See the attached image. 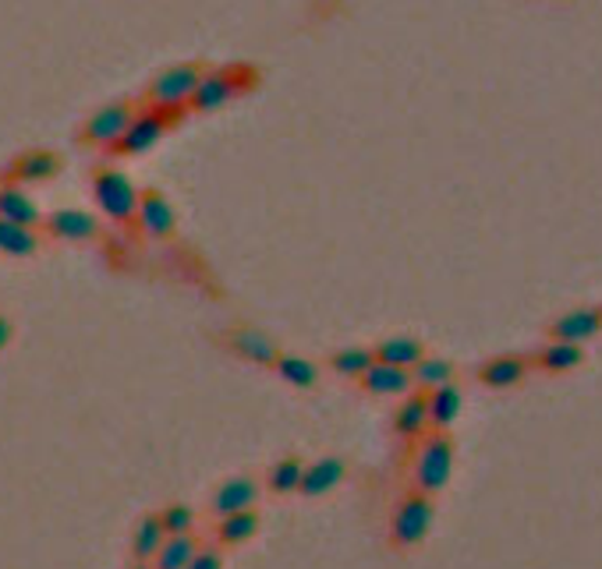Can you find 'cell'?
<instances>
[{"label": "cell", "mask_w": 602, "mask_h": 569, "mask_svg": "<svg viewBox=\"0 0 602 569\" xmlns=\"http://www.w3.org/2000/svg\"><path fill=\"white\" fill-rule=\"evenodd\" d=\"M528 372H531V358L525 354H492L489 361L478 364V383L486 389L503 392L525 383Z\"/></svg>", "instance_id": "14"}, {"label": "cell", "mask_w": 602, "mask_h": 569, "mask_svg": "<svg viewBox=\"0 0 602 569\" xmlns=\"http://www.w3.org/2000/svg\"><path fill=\"white\" fill-rule=\"evenodd\" d=\"M0 251L11 259H33L39 251V234L36 227H22L11 220H0Z\"/></svg>", "instance_id": "27"}, {"label": "cell", "mask_w": 602, "mask_h": 569, "mask_svg": "<svg viewBox=\"0 0 602 569\" xmlns=\"http://www.w3.org/2000/svg\"><path fill=\"white\" fill-rule=\"evenodd\" d=\"M280 383H287L291 389H302V392H309L319 386V378H323V372H319V364L309 361V358H302V354H284L280 350V358L273 361V368Z\"/></svg>", "instance_id": "22"}, {"label": "cell", "mask_w": 602, "mask_h": 569, "mask_svg": "<svg viewBox=\"0 0 602 569\" xmlns=\"http://www.w3.org/2000/svg\"><path fill=\"white\" fill-rule=\"evenodd\" d=\"M131 114H136V106L125 103V100L106 103V106H100V111L86 120V128H82V134H78V139L89 142V145H100V148H117L120 134H125L128 120H131Z\"/></svg>", "instance_id": "9"}, {"label": "cell", "mask_w": 602, "mask_h": 569, "mask_svg": "<svg viewBox=\"0 0 602 569\" xmlns=\"http://www.w3.org/2000/svg\"><path fill=\"white\" fill-rule=\"evenodd\" d=\"M581 361H585L581 344H567V340H550L539 354H535V364H539L546 375H567L578 368Z\"/></svg>", "instance_id": "24"}, {"label": "cell", "mask_w": 602, "mask_h": 569, "mask_svg": "<svg viewBox=\"0 0 602 569\" xmlns=\"http://www.w3.org/2000/svg\"><path fill=\"white\" fill-rule=\"evenodd\" d=\"M372 354H376V361L383 364H397V368H414L422 358H425V344L419 340V336H386V340H380L376 347H372Z\"/></svg>", "instance_id": "21"}, {"label": "cell", "mask_w": 602, "mask_h": 569, "mask_svg": "<svg viewBox=\"0 0 602 569\" xmlns=\"http://www.w3.org/2000/svg\"><path fill=\"white\" fill-rule=\"evenodd\" d=\"M47 234L72 244H89L100 237V220L86 209H57L47 216Z\"/></svg>", "instance_id": "16"}, {"label": "cell", "mask_w": 602, "mask_h": 569, "mask_svg": "<svg viewBox=\"0 0 602 569\" xmlns=\"http://www.w3.org/2000/svg\"><path fill=\"white\" fill-rule=\"evenodd\" d=\"M302 474H305V456H298V453L280 456L277 464H270V470H266V478H262V492H270V495H277V499H284V495H298Z\"/></svg>", "instance_id": "19"}, {"label": "cell", "mask_w": 602, "mask_h": 569, "mask_svg": "<svg viewBox=\"0 0 602 569\" xmlns=\"http://www.w3.org/2000/svg\"><path fill=\"white\" fill-rule=\"evenodd\" d=\"M262 527V517L259 509H241V513H231V517H220L217 523H213V541L209 545H217L223 552L231 548H245L252 538L259 534Z\"/></svg>", "instance_id": "17"}, {"label": "cell", "mask_w": 602, "mask_h": 569, "mask_svg": "<svg viewBox=\"0 0 602 569\" xmlns=\"http://www.w3.org/2000/svg\"><path fill=\"white\" fill-rule=\"evenodd\" d=\"M394 436L405 442V445H414L422 436H430V406H425V392L422 389H411L405 392V400L397 403L394 411Z\"/></svg>", "instance_id": "13"}, {"label": "cell", "mask_w": 602, "mask_h": 569, "mask_svg": "<svg viewBox=\"0 0 602 569\" xmlns=\"http://www.w3.org/2000/svg\"><path fill=\"white\" fill-rule=\"evenodd\" d=\"M189 569H227V552L206 541V545L195 552V559L189 562Z\"/></svg>", "instance_id": "31"}, {"label": "cell", "mask_w": 602, "mask_h": 569, "mask_svg": "<svg viewBox=\"0 0 602 569\" xmlns=\"http://www.w3.org/2000/svg\"><path fill=\"white\" fill-rule=\"evenodd\" d=\"M174 120V111H159V106H142V111L131 114L125 134H120L117 148L125 156H136V153H145V148H153L159 139L167 134Z\"/></svg>", "instance_id": "8"}, {"label": "cell", "mask_w": 602, "mask_h": 569, "mask_svg": "<svg viewBox=\"0 0 602 569\" xmlns=\"http://www.w3.org/2000/svg\"><path fill=\"white\" fill-rule=\"evenodd\" d=\"M433 520H436V499L408 488L390 509V531H386V541H390L394 552L419 548L422 541L430 538Z\"/></svg>", "instance_id": "2"}, {"label": "cell", "mask_w": 602, "mask_h": 569, "mask_svg": "<svg viewBox=\"0 0 602 569\" xmlns=\"http://www.w3.org/2000/svg\"><path fill=\"white\" fill-rule=\"evenodd\" d=\"M206 541L198 538V531H192V534H170V538H164V545L156 548V555H153V569H189V562L195 559V552L203 548Z\"/></svg>", "instance_id": "20"}, {"label": "cell", "mask_w": 602, "mask_h": 569, "mask_svg": "<svg viewBox=\"0 0 602 569\" xmlns=\"http://www.w3.org/2000/svg\"><path fill=\"white\" fill-rule=\"evenodd\" d=\"M347 460L344 456H337V453H326V456H319V460H305V474H302V484H298V495H305V499H323V495H330L333 488L337 484H344V478H347Z\"/></svg>", "instance_id": "11"}, {"label": "cell", "mask_w": 602, "mask_h": 569, "mask_svg": "<svg viewBox=\"0 0 602 569\" xmlns=\"http://www.w3.org/2000/svg\"><path fill=\"white\" fill-rule=\"evenodd\" d=\"M355 386L358 392H366V397H405V392L414 389L408 368H397V364H383V361H372L369 368L355 378Z\"/></svg>", "instance_id": "12"}, {"label": "cell", "mask_w": 602, "mask_h": 569, "mask_svg": "<svg viewBox=\"0 0 602 569\" xmlns=\"http://www.w3.org/2000/svg\"><path fill=\"white\" fill-rule=\"evenodd\" d=\"M11 336H15V325H11L8 315H0V350L11 344Z\"/></svg>", "instance_id": "32"}, {"label": "cell", "mask_w": 602, "mask_h": 569, "mask_svg": "<svg viewBox=\"0 0 602 569\" xmlns=\"http://www.w3.org/2000/svg\"><path fill=\"white\" fill-rule=\"evenodd\" d=\"M425 406H430V428L433 431H447L461 417V406H464V397H461L458 383L430 389V392H425Z\"/></svg>", "instance_id": "18"}, {"label": "cell", "mask_w": 602, "mask_h": 569, "mask_svg": "<svg viewBox=\"0 0 602 569\" xmlns=\"http://www.w3.org/2000/svg\"><path fill=\"white\" fill-rule=\"evenodd\" d=\"M136 227L142 237L150 241H167L178 230V212H174L170 198L164 192H139V209H136Z\"/></svg>", "instance_id": "10"}, {"label": "cell", "mask_w": 602, "mask_h": 569, "mask_svg": "<svg viewBox=\"0 0 602 569\" xmlns=\"http://www.w3.org/2000/svg\"><path fill=\"white\" fill-rule=\"evenodd\" d=\"M220 347L227 350V354H234L238 361L252 364V368H273V361L280 358V347L277 340L266 329H259V325L252 322H234L227 325V329L217 333Z\"/></svg>", "instance_id": "3"}, {"label": "cell", "mask_w": 602, "mask_h": 569, "mask_svg": "<svg viewBox=\"0 0 602 569\" xmlns=\"http://www.w3.org/2000/svg\"><path fill=\"white\" fill-rule=\"evenodd\" d=\"M411 383H414V389H422V392H430V389H436V386H447V383H453V364H450L447 358L425 354V358L411 368Z\"/></svg>", "instance_id": "29"}, {"label": "cell", "mask_w": 602, "mask_h": 569, "mask_svg": "<svg viewBox=\"0 0 602 569\" xmlns=\"http://www.w3.org/2000/svg\"><path fill=\"white\" fill-rule=\"evenodd\" d=\"M602 333V308L599 305H581L564 311L553 325H550V340H567V344H585L595 340Z\"/></svg>", "instance_id": "15"}, {"label": "cell", "mask_w": 602, "mask_h": 569, "mask_svg": "<svg viewBox=\"0 0 602 569\" xmlns=\"http://www.w3.org/2000/svg\"><path fill=\"white\" fill-rule=\"evenodd\" d=\"M0 220H11L22 227H39V209L18 184H0Z\"/></svg>", "instance_id": "26"}, {"label": "cell", "mask_w": 602, "mask_h": 569, "mask_svg": "<svg viewBox=\"0 0 602 569\" xmlns=\"http://www.w3.org/2000/svg\"><path fill=\"white\" fill-rule=\"evenodd\" d=\"M453 456H458V445H453L450 431H430V436H422L411 445V484L408 488L436 499L450 484Z\"/></svg>", "instance_id": "1"}, {"label": "cell", "mask_w": 602, "mask_h": 569, "mask_svg": "<svg viewBox=\"0 0 602 569\" xmlns=\"http://www.w3.org/2000/svg\"><path fill=\"white\" fill-rule=\"evenodd\" d=\"M125 569H153V562H145V559H128Z\"/></svg>", "instance_id": "33"}, {"label": "cell", "mask_w": 602, "mask_h": 569, "mask_svg": "<svg viewBox=\"0 0 602 569\" xmlns=\"http://www.w3.org/2000/svg\"><path fill=\"white\" fill-rule=\"evenodd\" d=\"M198 78H203V64H174L167 72H159L150 86V106L181 114L192 100Z\"/></svg>", "instance_id": "5"}, {"label": "cell", "mask_w": 602, "mask_h": 569, "mask_svg": "<svg viewBox=\"0 0 602 569\" xmlns=\"http://www.w3.org/2000/svg\"><path fill=\"white\" fill-rule=\"evenodd\" d=\"M259 495H262L259 478H252V474H231V478H223L217 488H213L209 517L220 520V517H231V513H241V509H256Z\"/></svg>", "instance_id": "7"}, {"label": "cell", "mask_w": 602, "mask_h": 569, "mask_svg": "<svg viewBox=\"0 0 602 569\" xmlns=\"http://www.w3.org/2000/svg\"><path fill=\"white\" fill-rule=\"evenodd\" d=\"M92 195H97L100 209L111 216L114 223L131 227L136 223V209H139V187L131 184L125 173L114 167H100L92 173Z\"/></svg>", "instance_id": "4"}, {"label": "cell", "mask_w": 602, "mask_h": 569, "mask_svg": "<svg viewBox=\"0 0 602 569\" xmlns=\"http://www.w3.org/2000/svg\"><path fill=\"white\" fill-rule=\"evenodd\" d=\"M252 78L256 75H252L248 67H220V72H203L189 106L192 111H217V106L231 103L238 92H245L252 86Z\"/></svg>", "instance_id": "6"}, {"label": "cell", "mask_w": 602, "mask_h": 569, "mask_svg": "<svg viewBox=\"0 0 602 569\" xmlns=\"http://www.w3.org/2000/svg\"><path fill=\"white\" fill-rule=\"evenodd\" d=\"M372 361H376L372 347H341L326 358V372H333L337 378H347V383H355V378L366 372Z\"/></svg>", "instance_id": "28"}, {"label": "cell", "mask_w": 602, "mask_h": 569, "mask_svg": "<svg viewBox=\"0 0 602 569\" xmlns=\"http://www.w3.org/2000/svg\"><path fill=\"white\" fill-rule=\"evenodd\" d=\"M164 538H167V531H164V523H159V517H156V509H150V513H142V517L136 520V531H131V559H145L150 562L153 555H156V548L164 545Z\"/></svg>", "instance_id": "25"}, {"label": "cell", "mask_w": 602, "mask_h": 569, "mask_svg": "<svg viewBox=\"0 0 602 569\" xmlns=\"http://www.w3.org/2000/svg\"><path fill=\"white\" fill-rule=\"evenodd\" d=\"M156 517H159V523H164L167 538L170 534H192L198 527V513L189 503H164L156 509Z\"/></svg>", "instance_id": "30"}, {"label": "cell", "mask_w": 602, "mask_h": 569, "mask_svg": "<svg viewBox=\"0 0 602 569\" xmlns=\"http://www.w3.org/2000/svg\"><path fill=\"white\" fill-rule=\"evenodd\" d=\"M57 170H61V156L57 153H47V148H33V153H22L15 163H11V178H15L18 184L50 181Z\"/></svg>", "instance_id": "23"}]
</instances>
